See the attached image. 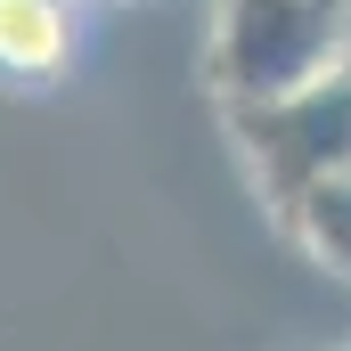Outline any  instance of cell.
<instances>
[{
  "instance_id": "obj_4",
  "label": "cell",
  "mask_w": 351,
  "mask_h": 351,
  "mask_svg": "<svg viewBox=\"0 0 351 351\" xmlns=\"http://www.w3.org/2000/svg\"><path fill=\"white\" fill-rule=\"evenodd\" d=\"M286 237H294L311 262H327L335 278H351V180H327V188H311V196L286 213Z\"/></svg>"
},
{
  "instance_id": "obj_2",
  "label": "cell",
  "mask_w": 351,
  "mask_h": 351,
  "mask_svg": "<svg viewBox=\"0 0 351 351\" xmlns=\"http://www.w3.org/2000/svg\"><path fill=\"white\" fill-rule=\"evenodd\" d=\"M245 172L262 188V204L286 221L311 188L351 180V58H335L319 82H302L294 98H269V106H237L221 114Z\"/></svg>"
},
{
  "instance_id": "obj_1",
  "label": "cell",
  "mask_w": 351,
  "mask_h": 351,
  "mask_svg": "<svg viewBox=\"0 0 351 351\" xmlns=\"http://www.w3.org/2000/svg\"><path fill=\"white\" fill-rule=\"evenodd\" d=\"M335 58H351V0H213L204 82L221 114L294 98Z\"/></svg>"
},
{
  "instance_id": "obj_3",
  "label": "cell",
  "mask_w": 351,
  "mask_h": 351,
  "mask_svg": "<svg viewBox=\"0 0 351 351\" xmlns=\"http://www.w3.org/2000/svg\"><path fill=\"white\" fill-rule=\"evenodd\" d=\"M74 16L66 0H0V74H49L66 66Z\"/></svg>"
}]
</instances>
